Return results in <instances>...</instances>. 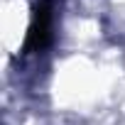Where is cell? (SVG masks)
<instances>
[{
	"mask_svg": "<svg viewBox=\"0 0 125 125\" xmlns=\"http://www.w3.org/2000/svg\"><path fill=\"white\" fill-rule=\"evenodd\" d=\"M54 0H39V3L32 8V22L22 44V52H44L52 44L54 37Z\"/></svg>",
	"mask_w": 125,
	"mask_h": 125,
	"instance_id": "1",
	"label": "cell"
}]
</instances>
